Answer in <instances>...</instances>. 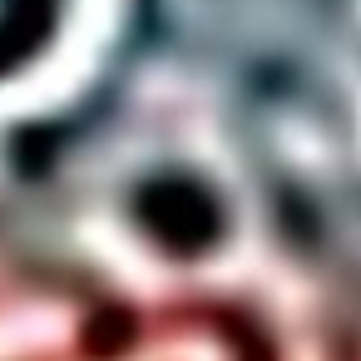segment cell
Returning <instances> with one entry per match:
<instances>
[{
    "label": "cell",
    "instance_id": "6da1fadb",
    "mask_svg": "<svg viewBox=\"0 0 361 361\" xmlns=\"http://www.w3.org/2000/svg\"><path fill=\"white\" fill-rule=\"evenodd\" d=\"M75 0H0V90H16L70 30Z\"/></svg>",
    "mask_w": 361,
    "mask_h": 361
}]
</instances>
